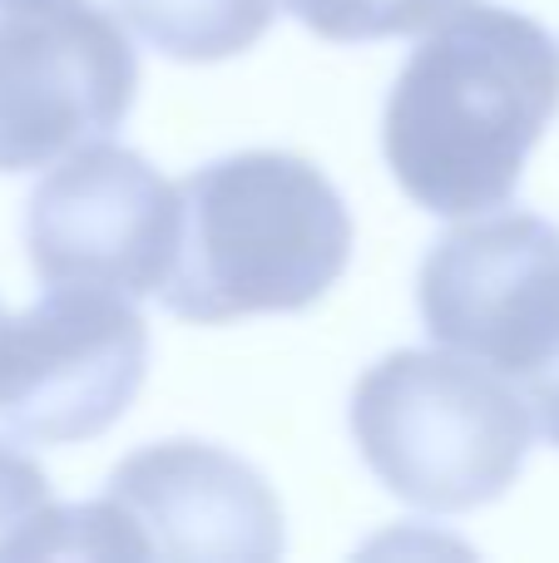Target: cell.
I'll return each mask as SVG.
<instances>
[{"label":"cell","mask_w":559,"mask_h":563,"mask_svg":"<svg viewBox=\"0 0 559 563\" xmlns=\"http://www.w3.org/2000/svg\"><path fill=\"white\" fill-rule=\"evenodd\" d=\"M559 114V40L505 5H465L402 65L382 114L392 178L436 218H475L520 188Z\"/></svg>","instance_id":"obj_1"},{"label":"cell","mask_w":559,"mask_h":563,"mask_svg":"<svg viewBox=\"0 0 559 563\" xmlns=\"http://www.w3.org/2000/svg\"><path fill=\"white\" fill-rule=\"evenodd\" d=\"M352 263V213L317 164L248 148L178 178V253L164 307L198 327L307 311Z\"/></svg>","instance_id":"obj_2"},{"label":"cell","mask_w":559,"mask_h":563,"mask_svg":"<svg viewBox=\"0 0 559 563\" xmlns=\"http://www.w3.org/2000/svg\"><path fill=\"white\" fill-rule=\"evenodd\" d=\"M366 470L426 515H471L520 479L535 410L511 376L461 351H392L352 390Z\"/></svg>","instance_id":"obj_3"},{"label":"cell","mask_w":559,"mask_h":563,"mask_svg":"<svg viewBox=\"0 0 559 563\" xmlns=\"http://www.w3.org/2000/svg\"><path fill=\"white\" fill-rule=\"evenodd\" d=\"M273 563L283 505L248 460L208 440H164L119 460L109 489L59 509L50 559Z\"/></svg>","instance_id":"obj_4"},{"label":"cell","mask_w":559,"mask_h":563,"mask_svg":"<svg viewBox=\"0 0 559 563\" xmlns=\"http://www.w3.org/2000/svg\"><path fill=\"white\" fill-rule=\"evenodd\" d=\"M149 376V327L134 297L50 287L0 321V426L35 445L95 440L134 406Z\"/></svg>","instance_id":"obj_5"},{"label":"cell","mask_w":559,"mask_h":563,"mask_svg":"<svg viewBox=\"0 0 559 563\" xmlns=\"http://www.w3.org/2000/svg\"><path fill=\"white\" fill-rule=\"evenodd\" d=\"M416 301L436 346L530 390L559 366V228L535 213H475L426 253Z\"/></svg>","instance_id":"obj_6"},{"label":"cell","mask_w":559,"mask_h":563,"mask_svg":"<svg viewBox=\"0 0 559 563\" xmlns=\"http://www.w3.org/2000/svg\"><path fill=\"white\" fill-rule=\"evenodd\" d=\"M139 59L109 10L89 0L0 10V174L55 168L124 124Z\"/></svg>","instance_id":"obj_7"},{"label":"cell","mask_w":559,"mask_h":563,"mask_svg":"<svg viewBox=\"0 0 559 563\" xmlns=\"http://www.w3.org/2000/svg\"><path fill=\"white\" fill-rule=\"evenodd\" d=\"M30 267L50 287L158 297L178 253V184L144 154L95 144L59 158L25 203Z\"/></svg>","instance_id":"obj_8"},{"label":"cell","mask_w":559,"mask_h":563,"mask_svg":"<svg viewBox=\"0 0 559 563\" xmlns=\"http://www.w3.org/2000/svg\"><path fill=\"white\" fill-rule=\"evenodd\" d=\"M134 35L184 65H218L253 49L273 25V0H114Z\"/></svg>","instance_id":"obj_9"},{"label":"cell","mask_w":559,"mask_h":563,"mask_svg":"<svg viewBox=\"0 0 559 563\" xmlns=\"http://www.w3.org/2000/svg\"><path fill=\"white\" fill-rule=\"evenodd\" d=\"M287 15L303 20L313 35L332 45H362V40L421 35V30L451 20L471 0H283Z\"/></svg>","instance_id":"obj_10"},{"label":"cell","mask_w":559,"mask_h":563,"mask_svg":"<svg viewBox=\"0 0 559 563\" xmlns=\"http://www.w3.org/2000/svg\"><path fill=\"white\" fill-rule=\"evenodd\" d=\"M59 509L45 470L15 445H0V559H50Z\"/></svg>","instance_id":"obj_11"},{"label":"cell","mask_w":559,"mask_h":563,"mask_svg":"<svg viewBox=\"0 0 559 563\" xmlns=\"http://www.w3.org/2000/svg\"><path fill=\"white\" fill-rule=\"evenodd\" d=\"M525 400H530V410H535V430L559 450V366L550 376L535 380V386L525 390Z\"/></svg>","instance_id":"obj_12"},{"label":"cell","mask_w":559,"mask_h":563,"mask_svg":"<svg viewBox=\"0 0 559 563\" xmlns=\"http://www.w3.org/2000/svg\"><path fill=\"white\" fill-rule=\"evenodd\" d=\"M20 5H50V0H0V10H20Z\"/></svg>","instance_id":"obj_13"},{"label":"cell","mask_w":559,"mask_h":563,"mask_svg":"<svg viewBox=\"0 0 559 563\" xmlns=\"http://www.w3.org/2000/svg\"><path fill=\"white\" fill-rule=\"evenodd\" d=\"M0 321H6V311H0Z\"/></svg>","instance_id":"obj_14"}]
</instances>
